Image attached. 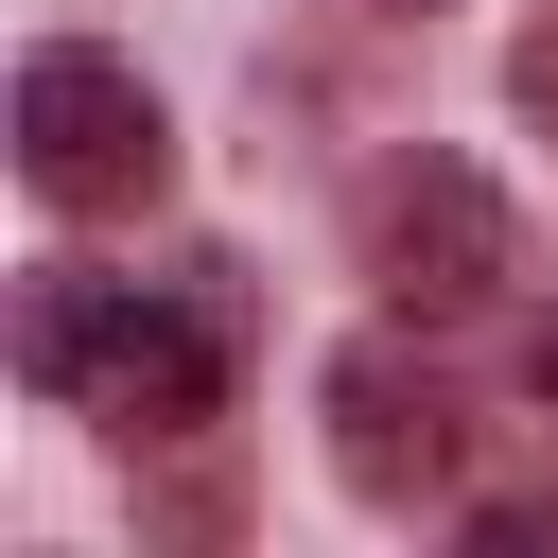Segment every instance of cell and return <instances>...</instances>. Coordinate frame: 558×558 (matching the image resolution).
Instances as JSON below:
<instances>
[{
    "label": "cell",
    "mask_w": 558,
    "mask_h": 558,
    "mask_svg": "<svg viewBox=\"0 0 558 558\" xmlns=\"http://www.w3.org/2000/svg\"><path fill=\"white\" fill-rule=\"evenodd\" d=\"M17 174H35V209L105 227V209H157L174 192V122H157V87L122 52L52 35V52H17Z\"/></svg>",
    "instance_id": "obj_1"
},
{
    "label": "cell",
    "mask_w": 558,
    "mask_h": 558,
    "mask_svg": "<svg viewBox=\"0 0 558 558\" xmlns=\"http://www.w3.org/2000/svg\"><path fill=\"white\" fill-rule=\"evenodd\" d=\"M366 279L401 314H488L523 279V209L471 174V157H384L366 174Z\"/></svg>",
    "instance_id": "obj_2"
},
{
    "label": "cell",
    "mask_w": 558,
    "mask_h": 558,
    "mask_svg": "<svg viewBox=\"0 0 558 558\" xmlns=\"http://www.w3.org/2000/svg\"><path fill=\"white\" fill-rule=\"evenodd\" d=\"M331 488L349 506H384V523H418L436 488H453V401L418 384V349H331Z\"/></svg>",
    "instance_id": "obj_3"
},
{
    "label": "cell",
    "mask_w": 558,
    "mask_h": 558,
    "mask_svg": "<svg viewBox=\"0 0 558 558\" xmlns=\"http://www.w3.org/2000/svg\"><path fill=\"white\" fill-rule=\"evenodd\" d=\"M209 401H227V296H157V279H140V331L105 349L87 418H105L122 453H140V436H192Z\"/></svg>",
    "instance_id": "obj_4"
},
{
    "label": "cell",
    "mask_w": 558,
    "mask_h": 558,
    "mask_svg": "<svg viewBox=\"0 0 558 558\" xmlns=\"http://www.w3.org/2000/svg\"><path fill=\"white\" fill-rule=\"evenodd\" d=\"M122 331H140V279H35V296H17V384H52V401H87Z\"/></svg>",
    "instance_id": "obj_5"
},
{
    "label": "cell",
    "mask_w": 558,
    "mask_h": 558,
    "mask_svg": "<svg viewBox=\"0 0 558 558\" xmlns=\"http://www.w3.org/2000/svg\"><path fill=\"white\" fill-rule=\"evenodd\" d=\"M506 87H523V122H558V17H541V35L506 52Z\"/></svg>",
    "instance_id": "obj_6"
},
{
    "label": "cell",
    "mask_w": 558,
    "mask_h": 558,
    "mask_svg": "<svg viewBox=\"0 0 558 558\" xmlns=\"http://www.w3.org/2000/svg\"><path fill=\"white\" fill-rule=\"evenodd\" d=\"M541 401H558V314H541Z\"/></svg>",
    "instance_id": "obj_7"
},
{
    "label": "cell",
    "mask_w": 558,
    "mask_h": 558,
    "mask_svg": "<svg viewBox=\"0 0 558 558\" xmlns=\"http://www.w3.org/2000/svg\"><path fill=\"white\" fill-rule=\"evenodd\" d=\"M384 17H418V0H384Z\"/></svg>",
    "instance_id": "obj_8"
}]
</instances>
